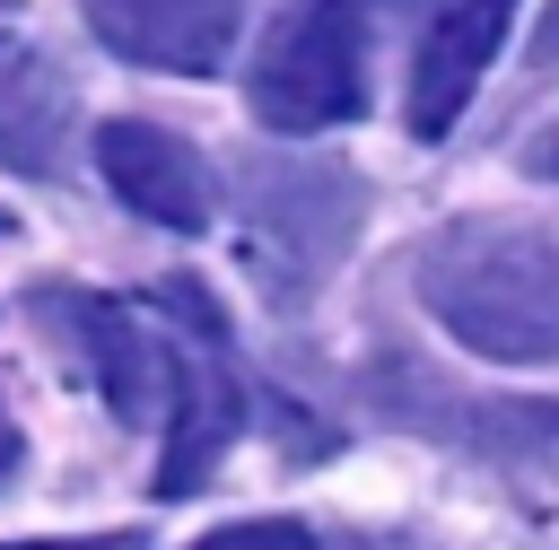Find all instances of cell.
I'll return each instance as SVG.
<instances>
[{
	"mask_svg": "<svg viewBox=\"0 0 559 550\" xmlns=\"http://www.w3.org/2000/svg\"><path fill=\"white\" fill-rule=\"evenodd\" d=\"M245 201L262 227V253H297L306 271H323L341 253V236L358 227V183L341 166H245Z\"/></svg>",
	"mask_w": 559,
	"mask_h": 550,
	"instance_id": "cell-7",
	"label": "cell"
},
{
	"mask_svg": "<svg viewBox=\"0 0 559 550\" xmlns=\"http://www.w3.org/2000/svg\"><path fill=\"white\" fill-rule=\"evenodd\" d=\"M507 26H515V0H445L437 9V26L419 35V61H411V105H402L419 140L454 131V113L472 105V87L498 61Z\"/></svg>",
	"mask_w": 559,
	"mask_h": 550,
	"instance_id": "cell-6",
	"label": "cell"
},
{
	"mask_svg": "<svg viewBox=\"0 0 559 550\" xmlns=\"http://www.w3.org/2000/svg\"><path fill=\"white\" fill-rule=\"evenodd\" d=\"M96 166H105V183H114L148 227L201 236V227H210V210H218L201 148H192V140H175V131H157V122H105V131H96Z\"/></svg>",
	"mask_w": 559,
	"mask_h": 550,
	"instance_id": "cell-5",
	"label": "cell"
},
{
	"mask_svg": "<svg viewBox=\"0 0 559 550\" xmlns=\"http://www.w3.org/2000/svg\"><path fill=\"white\" fill-rule=\"evenodd\" d=\"M79 9L105 35V52L183 79H210L245 35V0H79Z\"/></svg>",
	"mask_w": 559,
	"mask_h": 550,
	"instance_id": "cell-4",
	"label": "cell"
},
{
	"mask_svg": "<svg viewBox=\"0 0 559 550\" xmlns=\"http://www.w3.org/2000/svg\"><path fill=\"white\" fill-rule=\"evenodd\" d=\"M402 0H297L253 52V113L271 131H332L367 113V44Z\"/></svg>",
	"mask_w": 559,
	"mask_h": 550,
	"instance_id": "cell-2",
	"label": "cell"
},
{
	"mask_svg": "<svg viewBox=\"0 0 559 550\" xmlns=\"http://www.w3.org/2000/svg\"><path fill=\"white\" fill-rule=\"evenodd\" d=\"M192 550H314V533L288 524V515H262V524H218V533H201Z\"/></svg>",
	"mask_w": 559,
	"mask_h": 550,
	"instance_id": "cell-10",
	"label": "cell"
},
{
	"mask_svg": "<svg viewBox=\"0 0 559 550\" xmlns=\"http://www.w3.org/2000/svg\"><path fill=\"white\" fill-rule=\"evenodd\" d=\"M0 550H140V533H70V541H0Z\"/></svg>",
	"mask_w": 559,
	"mask_h": 550,
	"instance_id": "cell-11",
	"label": "cell"
},
{
	"mask_svg": "<svg viewBox=\"0 0 559 550\" xmlns=\"http://www.w3.org/2000/svg\"><path fill=\"white\" fill-rule=\"evenodd\" d=\"M419 306L498 367H559V236L533 218H454L411 262Z\"/></svg>",
	"mask_w": 559,
	"mask_h": 550,
	"instance_id": "cell-1",
	"label": "cell"
},
{
	"mask_svg": "<svg viewBox=\"0 0 559 550\" xmlns=\"http://www.w3.org/2000/svg\"><path fill=\"white\" fill-rule=\"evenodd\" d=\"M61 148H70V79L35 44L0 35V166L9 175H52Z\"/></svg>",
	"mask_w": 559,
	"mask_h": 550,
	"instance_id": "cell-9",
	"label": "cell"
},
{
	"mask_svg": "<svg viewBox=\"0 0 559 550\" xmlns=\"http://www.w3.org/2000/svg\"><path fill=\"white\" fill-rule=\"evenodd\" d=\"M52 314H61V323H70V340L87 349L96 393H105L122 419H148V410H157V393H166V340H148V332H140V314H131V306H114V297H52Z\"/></svg>",
	"mask_w": 559,
	"mask_h": 550,
	"instance_id": "cell-8",
	"label": "cell"
},
{
	"mask_svg": "<svg viewBox=\"0 0 559 550\" xmlns=\"http://www.w3.org/2000/svg\"><path fill=\"white\" fill-rule=\"evenodd\" d=\"M175 340H166V393H175V428H166V463H157V498H183L218 471V454L245 428V375L227 358V314L210 306L201 279H166L157 288Z\"/></svg>",
	"mask_w": 559,
	"mask_h": 550,
	"instance_id": "cell-3",
	"label": "cell"
}]
</instances>
